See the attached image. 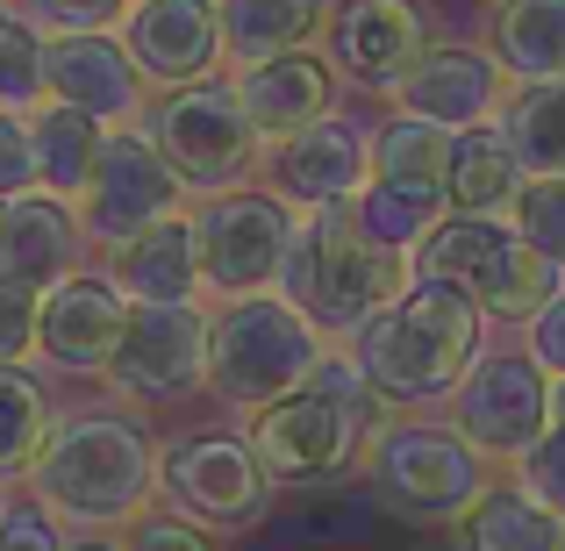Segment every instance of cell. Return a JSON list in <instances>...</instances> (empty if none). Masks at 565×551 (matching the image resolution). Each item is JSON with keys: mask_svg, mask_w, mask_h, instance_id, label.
Wrapping results in <instances>:
<instances>
[{"mask_svg": "<svg viewBox=\"0 0 565 551\" xmlns=\"http://www.w3.org/2000/svg\"><path fill=\"white\" fill-rule=\"evenodd\" d=\"M480 330H487L480 301H466L444 279H415L351 345H359V372L380 386V401H429V394H458L472 380Z\"/></svg>", "mask_w": 565, "mask_h": 551, "instance_id": "obj_1", "label": "cell"}, {"mask_svg": "<svg viewBox=\"0 0 565 551\" xmlns=\"http://www.w3.org/2000/svg\"><path fill=\"white\" fill-rule=\"evenodd\" d=\"M365 473L380 480V495L401 516H472L494 487H487V452H472L458 430L437 423H386L365 452Z\"/></svg>", "mask_w": 565, "mask_h": 551, "instance_id": "obj_8", "label": "cell"}, {"mask_svg": "<svg viewBox=\"0 0 565 551\" xmlns=\"http://www.w3.org/2000/svg\"><path fill=\"white\" fill-rule=\"evenodd\" d=\"M265 180H273V193L294 215L344 208L373 187V137L359 123H344V115H322V123L265 144Z\"/></svg>", "mask_w": 565, "mask_h": 551, "instance_id": "obj_14", "label": "cell"}, {"mask_svg": "<svg viewBox=\"0 0 565 551\" xmlns=\"http://www.w3.org/2000/svg\"><path fill=\"white\" fill-rule=\"evenodd\" d=\"M0 516H8V495H0Z\"/></svg>", "mask_w": 565, "mask_h": 551, "instance_id": "obj_44", "label": "cell"}, {"mask_svg": "<svg viewBox=\"0 0 565 551\" xmlns=\"http://www.w3.org/2000/svg\"><path fill=\"white\" fill-rule=\"evenodd\" d=\"M523 193H530V172H523V158L509 151V137H501L494 123H487V129H466V137L451 144V180H444V215H487V222H515Z\"/></svg>", "mask_w": 565, "mask_h": 551, "instance_id": "obj_22", "label": "cell"}, {"mask_svg": "<svg viewBox=\"0 0 565 551\" xmlns=\"http://www.w3.org/2000/svg\"><path fill=\"white\" fill-rule=\"evenodd\" d=\"M36 316H43V294L0 273V365H22L36 351Z\"/></svg>", "mask_w": 565, "mask_h": 551, "instance_id": "obj_36", "label": "cell"}, {"mask_svg": "<svg viewBox=\"0 0 565 551\" xmlns=\"http://www.w3.org/2000/svg\"><path fill=\"white\" fill-rule=\"evenodd\" d=\"M43 51H51V36H43L29 14H8V29H0V108L8 115H29L51 100V86H43Z\"/></svg>", "mask_w": 565, "mask_h": 551, "instance_id": "obj_31", "label": "cell"}, {"mask_svg": "<svg viewBox=\"0 0 565 551\" xmlns=\"http://www.w3.org/2000/svg\"><path fill=\"white\" fill-rule=\"evenodd\" d=\"M552 430H565V380H552Z\"/></svg>", "mask_w": 565, "mask_h": 551, "instance_id": "obj_41", "label": "cell"}, {"mask_svg": "<svg viewBox=\"0 0 565 551\" xmlns=\"http://www.w3.org/2000/svg\"><path fill=\"white\" fill-rule=\"evenodd\" d=\"M180 172L158 158V144L143 129H108L100 144V166H94V187L79 201V222L94 244H137L143 230H158L166 215H180Z\"/></svg>", "mask_w": 565, "mask_h": 551, "instance_id": "obj_10", "label": "cell"}, {"mask_svg": "<svg viewBox=\"0 0 565 551\" xmlns=\"http://www.w3.org/2000/svg\"><path fill=\"white\" fill-rule=\"evenodd\" d=\"M129 294L108 273H65L57 287H43V316H36V359L57 372H108L115 345L129 330Z\"/></svg>", "mask_w": 565, "mask_h": 551, "instance_id": "obj_16", "label": "cell"}, {"mask_svg": "<svg viewBox=\"0 0 565 551\" xmlns=\"http://www.w3.org/2000/svg\"><path fill=\"white\" fill-rule=\"evenodd\" d=\"M294 208L279 193H215L193 215V244H201V287L230 294H279V273H287L294 251Z\"/></svg>", "mask_w": 565, "mask_h": 551, "instance_id": "obj_9", "label": "cell"}, {"mask_svg": "<svg viewBox=\"0 0 565 551\" xmlns=\"http://www.w3.org/2000/svg\"><path fill=\"white\" fill-rule=\"evenodd\" d=\"M43 437H51V401L22 365H0V480L36 466Z\"/></svg>", "mask_w": 565, "mask_h": 551, "instance_id": "obj_30", "label": "cell"}, {"mask_svg": "<svg viewBox=\"0 0 565 551\" xmlns=\"http://www.w3.org/2000/svg\"><path fill=\"white\" fill-rule=\"evenodd\" d=\"M530 359L552 372V380H565V287L530 316Z\"/></svg>", "mask_w": 565, "mask_h": 551, "instance_id": "obj_40", "label": "cell"}, {"mask_svg": "<svg viewBox=\"0 0 565 551\" xmlns=\"http://www.w3.org/2000/svg\"><path fill=\"white\" fill-rule=\"evenodd\" d=\"M115 279L129 301H193L201 287V244H193V215H166L143 230L137 244L115 251Z\"/></svg>", "mask_w": 565, "mask_h": 551, "instance_id": "obj_25", "label": "cell"}, {"mask_svg": "<svg viewBox=\"0 0 565 551\" xmlns=\"http://www.w3.org/2000/svg\"><path fill=\"white\" fill-rule=\"evenodd\" d=\"M515 230H523V244L537 251L544 265L565 273V180H530L523 208H515Z\"/></svg>", "mask_w": 565, "mask_h": 551, "instance_id": "obj_33", "label": "cell"}, {"mask_svg": "<svg viewBox=\"0 0 565 551\" xmlns=\"http://www.w3.org/2000/svg\"><path fill=\"white\" fill-rule=\"evenodd\" d=\"M122 551H215L201 538V523H186V516H137V530H129Z\"/></svg>", "mask_w": 565, "mask_h": 551, "instance_id": "obj_39", "label": "cell"}, {"mask_svg": "<svg viewBox=\"0 0 565 551\" xmlns=\"http://www.w3.org/2000/svg\"><path fill=\"white\" fill-rule=\"evenodd\" d=\"M0 551H72L65 530H57V516L43 509V501H8V516H0Z\"/></svg>", "mask_w": 565, "mask_h": 551, "instance_id": "obj_38", "label": "cell"}, {"mask_svg": "<svg viewBox=\"0 0 565 551\" xmlns=\"http://www.w3.org/2000/svg\"><path fill=\"white\" fill-rule=\"evenodd\" d=\"M515 487L565 523V430H552L544 444H530V452L515 458Z\"/></svg>", "mask_w": 565, "mask_h": 551, "instance_id": "obj_34", "label": "cell"}, {"mask_svg": "<svg viewBox=\"0 0 565 551\" xmlns=\"http://www.w3.org/2000/svg\"><path fill=\"white\" fill-rule=\"evenodd\" d=\"M351 215H359V230L373 236V244H386V251H401V258H415L423 251V236L437 230L444 215H429V208H415V201H401L394 187H365L359 201H351Z\"/></svg>", "mask_w": 565, "mask_h": 551, "instance_id": "obj_32", "label": "cell"}, {"mask_svg": "<svg viewBox=\"0 0 565 551\" xmlns=\"http://www.w3.org/2000/svg\"><path fill=\"white\" fill-rule=\"evenodd\" d=\"M451 129L437 123H415V115H394V123L373 137V180L394 187L401 201L429 208V215H444V180H451Z\"/></svg>", "mask_w": 565, "mask_h": 551, "instance_id": "obj_23", "label": "cell"}, {"mask_svg": "<svg viewBox=\"0 0 565 551\" xmlns=\"http://www.w3.org/2000/svg\"><path fill=\"white\" fill-rule=\"evenodd\" d=\"M415 279H444L466 301H480V316H537L558 294V265H544L537 251L523 244L515 222H487V215H444L437 230L415 251Z\"/></svg>", "mask_w": 565, "mask_h": 551, "instance_id": "obj_6", "label": "cell"}, {"mask_svg": "<svg viewBox=\"0 0 565 551\" xmlns=\"http://www.w3.org/2000/svg\"><path fill=\"white\" fill-rule=\"evenodd\" d=\"M72 551H115V544H72Z\"/></svg>", "mask_w": 565, "mask_h": 551, "instance_id": "obj_42", "label": "cell"}, {"mask_svg": "<svg viewBox=\"0 0 565 551\" xmlns=\"http://www.w3.org/2000/svg\"><path fill=\"white\" fill-rule=\"evenodd\" d=\"M429 57V8L423 0H344L330 8V65L365 94H401Z\"/></svg>", "mask_w": 565, "mask_h": 551, "instance_id": "obj_15", "label": "cell"}, {"mask_svg": "<svg viewBox=\"0 0 565 551\" xmlns=\"http://www.w3.org/2000/svg\"><path fill=\"white\" fill-rule=\"evenodd\" d=\"M322 330L287 301V294H244L215 316V345H207V386L222 409L265 415L287 394H301L322 372Z\"/></svg>", "mask_w": 565, "mask_h": 551, "instance_id": "obj_5", "label": "cell"}, {"mask_svg": "<svg viewBox=\"0 0 565 551\" xmlns=\"http://www.w3.org/2000/svg\"><path fill=\"white\" fill-rule=\"evenodd\" d=\"M122 51L166 94L207 86V72L230 57L222 51V0H143L122 22Z\"/></svg>", "mask_w": 565, "mask_h": 551, "instance_id": "obj_17", "label": "cell"}, {"mask_svg": "<svg viewBox=\"0 0 565 551\" xmlns=\"http://www.w3.org/2000/svg\"><path fill=\"white\" fill-rule=\"evenodd\" d=\"M394 100H401V115H415V123H437V129H451V137H466V129L501 123V108H509V72L494 65V51L429 43V57L401 80Z\"/></svg>", "mask_w": 565, "mask_h": 551, "instance_id": "obj_18", "label": "cell"}, {"mask_svg": "<svg viewBox=\"0 0 565 551\" xmlns=\"http://www.w3.org/2000/svg\"><path fill=\"white\" fill-rule=\"evenodd\" d=\"M29 137H36V187L51 193V201H86V187H94V166H100V144H108V129L94 123V115L65 108V100H43L36 115H29Z\"/></svg>", "mask_w": 565, "mask_h": 551, "instance_id": "obj_26", "label": "cell"}, {"mask_svg": "<svg viewBox=\"0 0 565 551\" xmlns=\"http://www.w3.org/2000/svg\"><path fill=\"white\" fill-rule=\"evenodd\" d=\"M8 14H14V8H8V0H0V29H8Z\"/></svg>", "mask_w": 565, "mask_h": 551, "instance_id": "obj_43", "label": "cell"}, {"mask_svg": "<svg viewBox=\"0 0 565 551\" xmlns=\"http://www.w3.org/2000/svg\"><path fill=\"white\" fill-rule=\"evenodd\" d=\"M207 345H215V322L193 301H137L108 380L137 401H180L207 386Z\"/></svg>", "mask_w": 565, "mask_h": 551, "instance_id": "obj_11", "label": "cell"}, {"mask_svg": "<svg viewBox=\"0 0 565 551\" xmlns=\"http://www.w3.org/2000/svg\"><path fill=\"white\" fill-rule=\"evenodd\" d=\"M466 551H565V523L537 509L523 487H494L466 516Z\"/></svg>", "mask_w": 565, "mask_h": 551, "instance_id": "obj_29", "label": "cell"}, {"mask_svg": "<svg viewBox=\"0 0 565 551\" xmlns=\"http://www.w3.org/2000/svg\"><path fill=\"white\" fill-rule=\"evenodd\" d=\"M458 437L487 458H523L530 444L552 437V372L537 359H480L458 386Z\"/></svg>", "mask_w": 565, "mask_h": 551, "instance_id": "obj_13", "label": "cell"}, {"mask_svg": "<svg viewBox=\"0 0 565 551\" xmlns=\"http://www.w3.org/2000/svg\"><path fill=\"white\" fill-rule=\"evenodd\" d=\"M143 137H151L158 158L180 172V187L207 193V201L230 193L250 172V158H258V129H250L236 86H215V80L151 100V108H143Z\"/></svg>", "mask_w": 565, "mask_h": 551, "instance_id": "obj_7", "label": "cell"}, {"mask_svg": "<svg viewBox=\"0 0 565 551\" xmlns=\"http://www.w3.org/2000/svg\"><path fill=\"white\" fill-rule=\"evenodd\" d=\"M43 86H51V100L94 115L100 129H129L151 108V100H143V72H137V57L122 51V36H51V51H43Z\"/></svg>", "mask_w": 565, "mask_h": 551, "instance_id": "obj_19", "label": "cell"}, {"mask_svg": "<svg viewBox=\"0 0 565 551\" xmlns=\"http://www.w3.org/2000/svg\"><path fill=\"white\" fill-rule=\"evenodd\" d=\"M51 36H115L129 22V0H29Z\"/></svg>", "mask_w": 565, "mask_h": 551, "instance_id": "obj_35", "label": "cell"}, {"mask_svg": "<svg viewBox=\"0 0 565 551\" xmlns=\"http://www.w3.org/2000/svg\"><path fill=\"white\" fill-rule=\"evenodd\" d=\"M487 51L509 72V86L565 80V0H494Z\"/></svg>", "mask_w": 565, "mask_h": 551, "instance_id": "obj_24", "label": "cell"}, {"mask_svg": "<svg viewBox=\"0 0 565 551\" xmlns=\"http://www.w3.org/2000/svg\"><path fill=\"white\" fill-rule=\"evenodd\" d=\"M494 129L509 137V151L523 158L530 180H565V80L515 86Z\"/></svg>", "mask_w": 565, "mask_h": 551, "instance_id": "obj_28", "label": "cell"}, {"mask_svg": "<svg viewBox=\"0 0 565 551\" xmlns=\"http://www.w3.org/2000/svg\"><path fill=\"white\" fill-rule=\"evenodd\" d=\"M129 8H143V0H129Z\"/></svg>", "mask_w": 565, "mask_h": 551, "instance_id": "obj_45", "label": "cell"}, {"mask_svg": "<svg viewBox=\"0 0 565 551\" xmlns=\"http://www.w3.org/2000/svg\"><path fill=\"white\" fill-rule=\"evenodd\" d=\"M415 287V258L373 244L359 230V215L344 208H316V215L294 222V251L287 273H279V294L316 322L322 337H359L365 322L380 316L386 301Z\"/></svg>", "mask_w": 565, "mask_h": 551, "instance_id": "obj_2", "label": "cell"}, {"mask_svg": "<svg viewBox=\"0 0 565 551\" xmlns=\"http://www.w3.org/2000/svg\"><path fill=\"white\" fill-rule=\"evenodd\" d=\"M330 94H337V65L316 51H287V57H265V65L236 72V100H244L258 144H279L294 129L322 123L330 115Z\"/></svg>", "mask_w": 565, "mask_h": 551, "instance_id": "obj_20", "label": "cell"}, {"mask_svg": "<svg viewBox=\"0 0 565 551\" xmlns=\"http://www.w3.org/2000/svg\"><path fill=\"white\" fill-rule=\"evenodd\" d=\"M380 409L386 401L359 372V359H322V372L301 394H287L250 423V452L273 473V487H322L373 452V437L386 430Z\"/></svg>", "mask_w": 565, "mask_h": 551, "instance_id": "obj_4", "label": "cell"}, {"mask_svg": "<svg viewBox=\"0 0 565 551\" xmlns=\"http://www.w3.org/2000/svg\"><path fill=\"white\" fill-rule=\"evenodd\" d=\"M86 251V222L72 201H51V193H22V201L0 208V273L22 279V287H57V279L79 265Z\"/></svg>", "mask_w": 565, "mask_h": 551, "instance_id": "obj_21", "label": "cell"}, {"mask_svg": "<svg viewBox=\"0 0 565 551\" xmlns=\"http://www.w3.org/2000/svg\"><path fill=\"white\" fill-rule=\"evenodd\" d=\"M322 14H330L322 0H222V51L236 57V72H250L265 57L308 51Z\"/></svg>", "mask_w": 565, "mask_h": 551, "instance_id": "obj_27", "label": "cell"}, {"mask_svg": "<svg viewBox=\"0 0 565 551\" xmlns=\"http://www.w3.org/2000/svg\"><path fill=\"white\" fill-rule=\"evenodd\" d=\"M158 487L180 501L186 523L207 530H236V523H258L265 501H273V473L258 466L244 437H186L158 458Z\"/></svg>", "mask_w": 565, "mask_h": 551, "instance_id": "obj_12", "label": "cell"}, {"mask_svg": "<svg viewBox=\"0 0 565 551\" xmlns=\"http://www.w3.org/2000/svg\"><path fill=\"white\" fill-rule=\"evenodd\" d=\"M22 193H43L36 187V137H29V115L0 108V201H22Z\"/></svg>", "mask_w": 565, "mask_h": 551, "instance_id": "obj_37", "label": "cell"}, {"mask_svg": "<svg viewBox=\"0 0 565 551\" xmlns=\"http://www.w3.org/2000/svg\"><path fill=\"white\" fill-rule=\"evenodd\" d=\"M29 487L57 523H122V516H137L151 501L158 452L129 415L79 409L51 423L36 466H29Z\"/></svg>", "mask_w": 565, "mask_h": 551, "instance_id": "obj_3", "label": "cell"}]
</instances>
